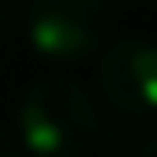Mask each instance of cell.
<instances>
[{
  "label": "cell",
  "mask_w": 157,
  "mask_h": 157,
  "mask_svg": "<svg viewBox=\"0 0 157 157\" xmlns=\"http://www.w3.org/2000/svg\"><path fill=\"white\" fill-rule=\"evenodd\" d=\"M106 22L102 0H29L26 40L40 59L77 62L102 48Z\"/></svg>",
  "instance_id": "2"
},
{
  "label": "cell",
  "mask_w": 157,
  "mask_h": 157,
  "mask_svg": "<svg viewBox=\"0 0 157 157\" xmlns=\"http://www.w3.org/2000/svg\"><path fill=\"white\" fill-rule=\"evenodd\" d=\"M117 4H143V0H117Z\"/></svg>",
  "instance_id": "7"
},
{
  "label": "cell",
  "mask_w": 157,
  "mask_h": 157,
  "mask_svg": "<svg viewBox=\"0 0 157 157\" xmlns=\"http://www.w3.org/2000/svg\"><path fill=\"white\" fill-rule=\"evenodd\" d=\"M95 132V102L70 77L37 80L18 102V143L33 157H84Z\"/></svg>",
  "instance_id": "1"
},
{
  "label": "cell",
  "mask_w": 157,
  "mask_h": 157,
  "mask_svg": "<svg viewBox=\"0 0 157 157\" xmlns=\"http://www.w3.org/2000/svg\"><path fill=\"white\" fill-rule=\"evenodd\" d=\"M99 88L106 102L128 117L157 113V44L124 37L99 59Z\"/></svg>",
  "instance_id": "3"
},
{
  "label": "cell",
  "mask_w": 157,
  "mask_h": 157,
  "mask_svg": "<svg viewBox=\"0 0 157 157\" xmlns=\"http://www.w3.org/2000/svg\"><path fill=\"white\" fill-rule=\"evenodd\" d=\"M139 157H157V135L146 143V146H143V150H139Z\"/></svg>",
  "instance_id": "5"
},
{
  "label": "cell",
  "mask_w": 157,
  "mask_h": 157,
  "mask_svg": "<svg viewBox=\"0 0 157 157\" xmlns=\"http://www.w3.org/2000/svg\"><path fill=\"white\" fill-rule=\"evenodd\" d=\"M0 157H22V154H18V146L11 143V135H7L4 128H0Z\"/></svg>",
  "instance_id": "4"
},
{
  "label": "cell",
  "mask_w": 157,
  "mask_h": 157,
  "mask_svg": "<svg viewBox=\"0 0 157 157\" xmlns=\"http://www.w3.org/2000/svg\"><path fill=\"white\" fill-rule=\"evenodd\" d=\"M11 4H15V0H0V22H7V15H11Z\"/></svg>",
  "instance_id": "6"
}]
</instances>
